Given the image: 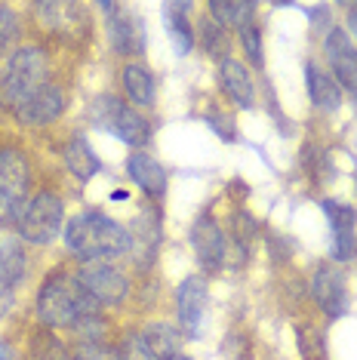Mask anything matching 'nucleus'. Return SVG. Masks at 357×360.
<instances>
[{
    "instance_id": "1",
    "label": "nucleus",
    "mask_w": 357,
    "mask_h": 360,
    "mask_svg": "<svg viewBox=\"0 0 357 360\" xmlns=\"http://www.w3.org/2000/svg\"><path fill=\"white\" fill-rule=\"evenodd\" d=\"M37 317L46 330H71L80 342L105 335L102 305L80 286L77 274L53 271L37 290Z\"/></svg>"
},
{
    "instance_id": "2",
    "label": "nucleus",
    "mask_w": 357,
    "mask_h": 360,
    "mask_svg": "<svg viewBox=\"0 0 357 360\" xmlns=\"http://www.w3.org/2000/svg\"><path fill=\"white\" fill-rule=\"evenodd\" d=\"M65 243L84 262H115L129 252V231L99 210L77 212L65 225Z\"/></svg>"
},
{
    "instance_id": "3",
    "label": "nucleus",
    "mask_w": 357,
    "mask_h": 360,
    "mask_svg": "<svg viewBox=\"0 0 357 360\" xmlns=\"http://www.w3.org/2000/svg\"><path fill=\"white\" fill-rule=\"evenodd\" d=\"M46 75H50V59H46L44 46L37 44L15 46L4 65V71H0V105L15 111L31 93H37L40 86L50 84Z\"/></svg>"
},
{
    "instance_id": "4",
    "label": "nucleus",
    "mask_w": 357,
    "mask_h": 360,
    "mask_svg": "<svg viewBox=\"0 0 357 360\" xmlns=\"http://www.w3.org/2000/svg\"><path fill=\"white\" fill-rule=\"evenodd\" d=\"M31 191V160L15 145L0 148V228H15Z\"/></svg>"
},
{
    "instance_id": "5",
    "label": "nucleus",
    "mask_w": 357,
    "mask_h": 360,
    "mask_svg": "<svg viewBox=\"0 0 357 360\" xmlns=\"http://www.w3.org/2000/svg\"><path fill=\"white\" fill-rule=\"evenodd\" d=\"M93 120H96V127H102L105 133L120 139L129 148H142V145L151 142V124L126 99H120V96L102 93L93 102Z\"/></svg>"
},
{
    "instance_id": "6",
    "label": "nucleus",
    "mask_w": 357,
    "mask_h": 360,
    "mask_svg": "<svg viewBox=\"0 0 357 360\" xmlns=\"http://www.w3.org/2000/svg\"><path fill=\"white\" fill-rule=\"evenodd\" d=\"M65 225V203L56 191H37L34 198L25 203L19 222H15V231L25 243L31 247H46L56 237L62 234Z\"/></svg>"
},
{
    "instance_id": "7",
    "label": "nucleus",
    "mask_w": 357,
    "mask_h": 360,
    "mask_svg": "<svg viewBox=\"0 0 357 360\" xmlns=\"http://www.w3.org/2000/svg\"><path fill=\"white\" fill-rule=\"evenodd\" d=\"M77 281L80 286L93 296L99 305H120V302H126L129 290H133V283H129V277L124 268H117L115 262H84V265L77 268Z\"/></svg>"
},
{
    "instance_id": "8",
    "label": "nucleus",
    "mask_w": 357,
    "mask_h": 360,
    "mask_svg": "<svg viewBox=\"0 0 357 360\" xmlns=\"http://www.w3.org/2000/svg\"><path fill=\"white\" fill-rule=\"evenodd\" d=\"M99 10L105 13V28H108V40L120 56H142L148 46L145 37V25L136 13H129L124 4H102Z\"/></svg>"
},
{
    "instance_id": "9",
    "label": "nucleus",
    "mask_w": 357,
    "mask_h": 360,
    "mask_svg": "<svg viewBox=\"0 0 357 360\" xmlns=\"http://www.w3.org/2000/svg\"><path fill=\"white\" fill-rule=\"evenodd\" d=\"M320 210L327 212V222H330V259L351 262L357 256V212H354V207L327 198V200H320Z\"/></svg>"
},
{
    "instance_id": "10",
    "label": "nucleus",
    "mask_w": 357,
    "mask_h": 360,
    "mask_svg": "<svg viewBox=\"0 0 357 360\" xmlns=\"http://www.w3.org/2000/svg\"><path fill=\"white\" fill-rule=\"evenodd\" d=\"M323 56H327L330 75L336 77V84L354 93L357 89V46L351 34L345 28H330L323 34Z\"/></svg>"
},
{
    "instance_id": "11",
    "label": "nucleus",
    "mask_w": 357,
    "mask_h": 360,
    "mask_svg": "<svg viewBox=\"0 0 357 360\" xmlns=\"http://www.w3.org/2000/svg\"><path fill=\"white\" fill-rule=\"evenodd\" d=\"M311 292L330 321H339L348 311V277L336 265H320L311 277Z\"/></svg>"
},
{
    "instance_id": "12",
    "label": "nucleus",
    "mask_w": 357,
    "mask_h": 360,
    "mask_svg": "<svg viewBox=\"0 0 357 360\" xmlns=\"http://www.w3.org/2000/svg\"><path fill=\"white\" fill-rule=\"evenodd\" d=\"M65 105H68L65 89L59 84H46V86H40L37 93H31L13 114L19 117V124H25V127H46V124H53L56 117H62Z\"/></svg>"
},
{
    "instance_id": "13",
    "label": "nucleus",
    "mask_w": 357,
    "mask_h": 360,
    "mask_svg": "<svg viewBox=\"0 0 357 360\" xmlns=\"http://www.w3.org/2000/svg\"><path fill=\"white\" fill-rule=\"evenodd\" d=\"M191 250L204 271L225 268V231L216 225L213 216H200L191 225Z\"/></svg>"
},
{
    "instance_id": "14",
    "label": "nucleus",
    "mask_w": 357,
    "mask_h": 360,
    "mask_svg": "<svg viewBox=\"0 0 357 360\" xmlns=\"http://www.w3.org/2000/svg\"><path fill=\"white\" fill-rule=\"evenodd\" d=\"M204 305H207L204 277H197V274L185 277L176 290V317H178V326L185 330L188 339H197L200 323H204Z\"/></svg>"
},
{
    "instance_id": "15",
    "label": "nucleus",
    "mask_w": 357,
    "mask_h": 360,
    "mask_svg": "<svg viewBox=\"0 0 357 360\" xmlns=\"http://www.w3.org/2000/svg\"><path fill=\"white\" fill-rule=\"evenodd\" d=\"M160 247V212L151 207H142L136 216L133 228H129V256L139 262L142 268H148Z\"/></svg>"
},
{
    "instance_id": "16",
    "label": "nucleus",
    "mask_w": 357,
    "mask_h": 360,
    "mask_svg": "<svg viewBox=\"0 0 357 360\" xmlns=\"http://www.w3.org/2000/svg\"><path fill=\"white\" fill-rule=\"evenodd\" d=\"M219 80H222L225 96H228V99L238 105V108H243V111L256 108L259 96H256L253 75H249V68H247V65H243L240 59L228 56V59L219 62Z\"/></svg>"
},
{
    "instance_id": "17",
    "label": "nucleus",
    "mask_w": 357,
    "mask_h": 360,
    "mask_svg": "<svg viewBox=\"0 0 357 360\" xmlns=\"http://www.w3.org/2000/svg\"><path fill=\"white\" fill-rule=\"evenodd\" d=\"M126 173L151 200H160L167 194V169L160 167V160H154L151 154L133 151L126 158Z\"/></svg>"
},
{
    "instance_id": "18",
    "label": "nucleus",
    "mask_w": 357,
    "mask_h": 360,
    "mask_svg": "<svg viewBox=\"0 0 357 360\" xmlns=\"http://www.w3.org/2000/svg\"><path fill=\"white\" fill-rule=\"evenodd\" d=\"M120 89H124L126 102L133 108H148L157 99V84H154V75L145 68L142 62H126L120 68Z\"/></svg>"
},
{
    "instance_id": "19",
    "label": "nucleus",
    "mask_w": 357,
    "mask_h": 360,
    "mask_svg": "<svg viewBox=\"0 0 357 360\" xmlns=\"http://www.w3.org/2000/svg\"><path fill=\"white\" fill-rule=\"evenodd\" d=\"M305 84H308V96H311L314 108H320V111L342 108V86L318 62H305Z\"/></svg>"
},
{
    "instance_id": "20",
    "label": "nucleus",
    "mask_w": 357,
    "mask_h": 360,
    "mask_svg": "<svg viewBox=\"0 0 357 360\" xmlns=\"http://www.w3.org/2000/svg\"><path fill=\"white\" fill-rule=\"evenodd\" d=\"M145 351L151 354V360H176L182 354V333L173 323L154 321L139 333Z\"/></svg>"
},
{
    "instance_id": "21",
    "label": "nucleus",
    "mask_w": 357,
    "mask_h": 360,
    "mask_svg": "<svg viewBox=\"0 0 357 360\" xmlns=\"http://www.w3.org/2000/svg\"><path fill=\"white\" fill-rule=\"evenodd\" d=\"M188 13H191V4H167L164 6V25H167V34L173 40V50L178 56H188L194 50V28L188 22Z\"/></svg>"
},
{
    "instance_id": "22",
    "label": "nucleus",
    "mask_w": 357,
    "mask_h": 360,
    "mask_svg": "<svg viewBox=\"0 0 357 360\" xmlns=\"http://www.w3.org/2000/svg\"><path fill=\"white\" fill-rule=\"evenodd\" d=\"M25 277V250L19 240H0V299L10 302L13 286Z\"/></svg>"
},
{
    "instance_id": "23",
    "label": "nucleus",
    "mask_w": 357,
    "mask_h": 360,
    "mask_svg": "<svg viewBox=\"0 0 357 360\" xmlns=\"http://www.w3.org/2000/svg\"><path fill=\"white\" fill-rule=\"evenodd\" d=\"M194 40H197L200 50H204L207 56H213L216 62H222V59H228L231 56V31L219 25L209 13L200 15L197 28H194Z\"/></svg>"
},
{
    "instance_id": "24",
    "label": "nucleus",
    "mask_w": 357,
    "mask_h": 360,
    "mask_svg": "<svg viewBox=\"0 0 357 360\" xmlns=\"http://www.w3.org/2000/svg\"><path fill=\"white\" fill-rule=\"evenodd\" d=\"M65 167L71 169V176L80 179V182H89L93 176H99L102 160L96 158V151L89 148V142L84 136H74L68 145H65Z\"/></svg>"
},
{
    "instance_id": "25",
    "label": "nucleus",
    "mask_w": 357,
    "mask_h": 360,
    "mask_svg": "<svg viewBox=\"0 0 357 360\" xmlns=\"http://www.w3.org/2000/svg\"><path fill=\"white\" fill-rule=\"evenodd\" d=\"M207 13L213 15L222 28L240 31L243 25H249L256 15V4H238V0H213L207 4Z\"/></svg>"
},
{
    "instance_id": "26",
    "label": "nucleus",
    "mask_w": 357,
    "mask_h": 360,
    "mask_svg": "<svg viewBox=\"0 0 357 360\" xmlns=\"http://www.w3.org/2000/svg\"><path fill=\"white\" fill-rule=\"evenodd\" d=\"M296 348L302 360H330L327 351V335L314 323H299L296 326Z\"/></svg>"
},
{
    "instance_id": "27",
    "label": "nucleus",
    "mask_w": 357,
    "mask_h": 360,
    "mask_svg": "<svg viewBox=\"0 0 357 360\" xmlns=\"http://www.w3.org/2000/svg\"><path fill=\"white\" fill-rule=\"evenodd\" d=\"M31 360H71V354L65 351L62 342L46 330V333H37L34 342H31Z\"/></svg>"
},
{
    "instance_id": "28",
    "label": "nucleus",
    "mask_w": 357,
    "mask_h": 360,
    "mask_svg": "<svg viewBox=\"0 0 357 360\" xmlns=\"http://www.w3.org/2000/svg\"><path fill=\"white\" fill-rule=\"evenodd\" d=\"M238 37H240V46H243V53H247V59L253 62V68L262 71L265 68V50H262V31H259V25L256 22L243 25L238 31Z\"/></svg>"
},
{
    "instance_id": "29",
    "label": "nucleus",
    "mask_w": 357,
    "mask_h": 360,
    "mask_svg": "<svg viewBox=\"0 0 357 360\" xmlns=\"http://www.w3.org/2000/svg\"><path fill=\"white\" fill-rule=\"evenodd\" d=\"M15 44H19V15L13 13V6L0 4V56Z\"/></svg>"
},
{
    "instance_id": "30",
    "label": "nucleus",
    "mask_w": 357,
    "mask_h": 360,
    "mask_svg": "<svg viewBox=\"0 0 357 360\" xmlns=\"http://www.w3.org/2000/svg\"><path fill=\"white\" fill-rule=\"evenodd\" d=\"M71 360H117V351L105 345V339H93V342H80Z\"/></svg>"
},
{
    "instance_id": "31",
    "label": "nucleus",
    "mask_w": 357,
    "mask_h": 360,
    "mask_svg": "<svg viewBox=\"0 0 357 360\" xmlns=\"http://www.w3.org/2000/svg\"><path fill=\"white\" fill-rule=\"evenodd\" d=\"M117 360H151V354L145 351L142 339H139V333L124 335V342H120V348H117Z\"/></svg>"
},
{
    "instance_id": "32",
    "label": "nucleus",
    "mask_w": 357,
    "mask_h": 360,
    "mask_svg": "<svg viewBox=\"0 0 357 360\" xmlns=\"http://www.w3.org/2000/svg\"><path fill=\"white\" fill-rule=\"evenodd\" d=\"M204 120H207V124L213 127L222 139H228V142H231L234 136H238V133H234V120H231V117H225L222 111H207V114H204Z\"/></svg>"
},
{
    "instance_id": "33",
    "label": "nucleus",
    "mask_w": 357,
    "mask_h": 360,
    "mask_svg": "<svg viewBox=\"0 0 357 360\" xmlns=\"http://www.w3.org/2000/svg\"><path fill=\"white\" fill-rule=\"evenodd\" d=\"M348 31L357 37V4L354 6H348Z\"/></svg>"
},
{
    "instance_id": "34",
    "label": "nucleus",
    "mask_w": 357,
    "mask_h": 360,
    "mask_svg": "<svg viewBox=\"0 0 357 360\" xmlns=\"http://www.w3.org/2000/svg\"><path fill=\"white\" fill-rule=\"evenodd\" d=\"M10 357H13L10 345H6V342H0V360H10Z\"/></svg>"
},
{
    "instance_id": "35",
    "label": "nucleus",
    "mask_w": 357,
    "mask_h": 360,
    "mask_svg": "<svg viewBox=\"0 0 357 360\" xmlns=\"http://www.w3.org/2000/svg\"><path fill=\"white\" fill-rule=\"evenodd\" d=\"M176 360H191V357H185V354H178V357H176Z\"/></svg>"
},
{
    "instance_id": "36",
    "label": "nucleus",
    "mask_w": 357,
    "mask_h": 360,
    "mask_svg": "<svg viewBox=\"0 0 357 360\" xmlns=\"http://www.w3.org/2000/svg\"><path fill=\"white\" fill-rule=\"evenodd\" d=\"M351 99H354V105H357V89H354V93H351Z\"/></svg>"
},
{
    "instance_id": "37",
    "label": "nucleus",
    "mask_w": 357,
    "mask_h": 360,
    "mask_svg": "<svg viewBox=\"0 0 357 360\" xmlns=\"http://www.w3.org/2000/svg\"><path fill=\"white\" fill-rule=\"evenodd\" d=\"M0 71H4V65H0Z\"/></svg>"
},
{
    "instance_id": "38",
    "label": "nucleus",
    "mask_w": 357,
    "mask_h": 360,
    "mask_svg": "<svg viewBox=\"0 0 357 360\" xmlns=\"http://www.w3.org/2000/svg\"><path fill=\"white\" fill-rule=\"evenodd\" d=\"M354 185H357V182H354Z\"/></svg>"
}]
</instances>
